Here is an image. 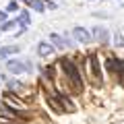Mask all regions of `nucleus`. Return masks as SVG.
<instances>
[{
	"instance_id": "obj_13",
	"label": "nucleus",
	"mask_w": 124,
	"mask_h": 124,
	"mask_svg": "<svg viewBox=\"0 0 124 124\" xmlns=\"http://www.w3.org/2000/svg\"><path fill=\"white\" fill-rule=\"evenodd\" d=\"M44 77H46V79H54V68L52 66L44 68Z\"/></svg>"
},
{
	"instance_id": "obj_5",
	"label": "nucleus",
	"mask_w": 124,
	"mask_h": 124,
	"mask_svg": "<svg viewBox=\"0 0 124 124\" xmlns=\"http://www.w3.org/2000/svg\"><path fill=\"white\" fill-rule=\"evenodd\" d=\"M93 35L97 37L99 41H103V44L110 41V31H108L106 27H95V29H93Z\"/></svg>"
},
{
	"instance_id": "obj_16",
	"label": "nucleus",
	"mask_w": 124,
	"mask_h": 124,
	"mask_svg": "<svg viewBox=\"0 0 124 124\" xmlns=\"http://www.w3.org/2000/svg\"><path fill=\"white\" fill-rule=\"evenodd\" d=\"M6 21V10H0V25Z\"/></svg>"
},
{
	"instance_id": "obj_1",
	"label": "nucleus",
	"mask_w": 124,
	"mask_h": 124,
	"mask_svg": "<svg viewBox=\"0 0 124 124\" xmlns=\"http://www.w3.org/2000/svg\"><path fill=\"white\" fill-rule=\"evenodd\" d=\"M60 64H62V68H64V72H66V77L72 81L75 89H77V91H81V89H83V79H81L79 70H77L75 62H70V58H66V56H64V58L60 60Z\"/></svg>"
},
{
	"instance_id": "obj_9",
	"label": "nucleus",
	"mask_w": 124,
	"mask_h": 124,
	"mask_svg": "<svg viewBox=\"0 0 124 124\" xmlns=\"http://www.w3.org/2000/svg\"><path fill=\"white\" fill-rule=\"evenodd\" d=\"M17 23H19V25H23V29H25V27L29 25V15H27L25 10H23V13L17 17Z\"/></svg>"
},
{
	"instance_id": "obj_8",
	"label": "nucleus",
	"mask_w": 124,
	"mask_h": 124,
	"mask_svg": "<svg viewBox=\"0 0 124 124\" xmlns=\"http://www.w3.org/2000/svg\"><path fill=\"white\" fill-rule=\"evenodd\" d=\"M37 52H39V56H50V54H54V46L39 44V46H37Z\"/></svg>"
},
{
	"instance_id": "obj_6",
	"label": "nucleus",
	"mask_w": 124,
	"mask_h": 124,
	"mask_svg": "<svg viewBox=\"0 0 124 124\" xmlns=\"http://www.w3.org/2000/svg\"><path fill=\"white\" fill-rule=\"evenodd\" d=\"M52 46H56V48H68V46H70V41H66V39H62L60 35H58V33H52Z\"/></svg>"
},
{
	"instance_id": "obj_15",
	"label": "nucleus",
	"mask_w": 124,
	"mask_h": 124,
	"mask_svg": "<svg viewBox=\"0 0 124 124\" xmlns=\"http://www.w3.org/2000/svg\"><path fill=\"white\" fill-rule=\"evenodd\" d=\"M116 46H124V37L122 35H116Z\"/></svg>"
},
{
	"instance_id": "obj_7",
	"label": "nucleus",
	"mask_w": 124,
	"mask_h": 124,
	"mask_svg": "<svg viewBox=\"0 0 124 124\" xmlns=\"http://www.w3.org/2000/svg\"><path fill=\"white\" fill-rule=\"evenodd\" d=\"M19 48L17 46H4V48H0V60H4L6 56H10V54H17Z\"/></svg>"
},
{
	"instance_id": "obj_12",
	"label": "nucleus",
	"mask_w": 124,
	"mask_h": 124,
	"mask_svg": "<svg viewBox=\"0 0 124 124\" xmlns=\"http://www.w3.org/2000/svg\"><path fill=\"white\" fill-rule=\"evenodd\" d=\"M15 25H17V21H6V23L0 25V31H8V29H13Z\"/></svg>"
},
{
	"instance_id": "obj_3",
	"label": "nucleus",
	"mask_w": 124,
	"mask_h": 124,
	"mask_svg": "<svg viewBox=\"0 0 124 124\" xmlns=\"http://www.w3.org/2000/svg\"><path fill=\"white\" fill-rule=\"evenodd\" d=\"M6 70L15 72V75H19V72H29V70H31V64H29L27 60H8Z\"/></svg>"
},
{
	"instance_id": "obj_14",
	"label": "nucleus",
	"mask_w": 124,
	"mask_h": 124,
	"mask_svg": "<svg viewBox=\"0 0 124 124\" xmlns=\"http://www.w3.org/2000/svg\"><path fill=\"white\" fill-rule=\"evenodd\" d=\"M6 10H19V4L17 2H10V4L6 6Z\"/></svg>"
},
{
	"instance_id": "obj_2",
	"label": "nucleus",
	"mask_w": 124,
	"mask_h": 124,
	"mask_svg": "<svg viewBox=\"0 0 124 124\" xmlns=\"http://www.w3.org/2000/svg\"><path fill=\"white\" fill-rule=\"evenodd\" d=\"M89 64H91V77H93V83L101 85V68H99V60H97V54H89Z\"/></svg>"
},
{
	"instance_id": "obj_11",
	"label": "nucleus",
	"mask_w": 124,
	"mask_h": 124,
	"mask_svg": "<svg viewBox=\"0 0 124 124\" xmlns=\"http://www.w3.org/2000/svg\"><path fill=\"white\" fill-rule=\"evenodd\" d=\"M29 6H31V8H35L37 13H41V10L46 8V6H44V2H41V0H29Z\"/></svg>"
},
{
	"instance_id": "obj_4",
	"label": "nucleus",
	"mask_w": 124,
	"mask_h": 124,
	"mask_svg": "<svg viewBox=\"0 0 124 124\" xmlns=\"http://www.w3.org/2000/svg\"><path fill=\"white\" fill-rule=\"evenodd\" d=\"M72 37H75L77 41H87L89 37H91V31H87L85 27H75V29H72Z\"/></svg>"
},
{
	"instance_id": "obj_10",
	"label": "nucleus",
	"mask_w": 124,
	"mask_h": 124,
	"mask_svg": "<svg viewBox=\"0 0 124 124\" xmlns=\"http://www.w3.org/2000/svg\"><path fill=\"white\" fill-rule=\"evenodd\" d=\"M0 112H4V114H8V116H13V118H19V112H15V110H10L6 103H0Z\"/></svg>"
}]
</instances>
